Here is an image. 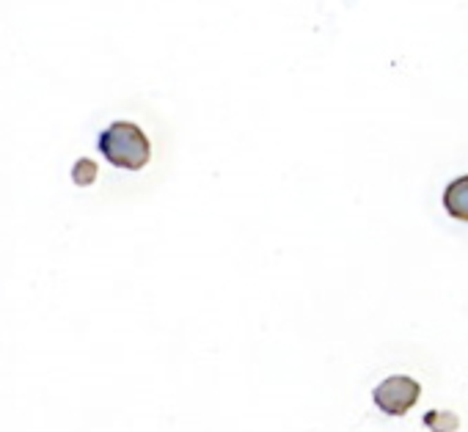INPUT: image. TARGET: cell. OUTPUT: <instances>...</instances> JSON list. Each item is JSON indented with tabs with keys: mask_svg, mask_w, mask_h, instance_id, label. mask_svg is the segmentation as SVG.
<instances>
[{
	"mask_svg": "<svg viewBox=\"0 0 468 432\" xmlns=\"http://www.w3.org/2000/svg\"><path fill=\"white\" fill-rule=\"evenodd\" d=\"M97 149L102 152L108 163H113L116 168H127V171L144 168L152 157L149 138L133 121H113L108 130H102L97 138Z\"/></svg>",
	"mask_w": 468,
	"mask_h": 432,
	"instance_id": "1",
	"label": "cell"
},
{
	"mask_svg": "<svg viewBox=\"0 0 468 432\" xmlns=\"http://www.w3.org/2000/svg\"><path fill=\"white\" fill-rule=\"evenodd\" d=\"M372 396H375V405H378L383 413H388V416H402V413H408V410L419 402L421 385H419L416 380L405 377V374H394V377H386V380L375 388Z\"/></svg>",
	"mask_w": 468,
	"mask_h": 432,
	"instance_id": "2",
	"label": "cell"
},
{
	"mask_svg": "<svg viewBox=\"0 0 468 432\" xmlns=\"http://www.w3.org/2000/svg\"><path fill=\"white\" fill-rule=\"evenodd\" d=\"M443 206H446V212L452 215V218L468 224V176H460V179H454V182L446 187V193H443Z\"/></svg>",
	"mask_w": 468,
	"mask_h": 432,
	"instance_id": "3",
	"label": "cell"
},
{
	"mask_svg": "<svg viewBox=\"0 0 468 432\" xmlns=\"http://www.w3.org/2000/svg\"><path fill=\"white\" fill-rule=\"evenodd\" d=\"M424 424L432 429V432H454L460 427V418L449 410H432L424 416Z\"/></svg>",
	"mask_w": 468,
	"mask_h": 432,
	"instance_id": "4",
	"label": "cell"
},
{
	"mask_svg": "<svg viewBox=\"0 0 468 432\" xmlns=\"http://www.w3.org/2000/svg\"><path fill=\"white\" fill-rule=\"evenodd\" d=\"M72 179H75V184H80V187L91 184V182L97 179V165H94V160L80 157V160L75 163V168H72Z\"/></svg>",
	"mask_w": 468,
	"mask_h": 432,
	"instance_id": "5",
	"label": "cell"
}]
</instances>
